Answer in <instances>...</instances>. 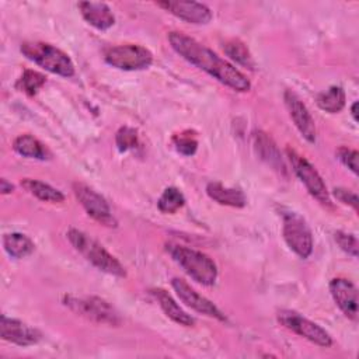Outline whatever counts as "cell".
Listing matches in <instances>:
<instances>
[{
	"instance_id": "cell-23",
	"label": "cell",
	"mask_w": 359,
	"mask_h": 359,
	"mask_svg": "<svg viewBox=\"0 0 359 359\" xmlns=\"http://www.w3.org/2000/svg\"><path fill=\"white\" fill-rule=\"evenodd\" d=\"M316 101L320 109L330 114H338L345 107V93L339 86H331L328 90L320 93Z\"/></svg>"
},
{
	"instance_id": "cell-33",
	"label": "cell",
	"mask_w": 359,
	"mask_h": 359,
	"mask_svg": "<svg viewBox=\"0 0 359 359\" xmlns=\"http://www.w3.org/2000/svg\"><path fill=\"white\" fill-rule=\"evenodd\" d=\"M358 105H359L358 101H355L351 107V114H352V118H353L355 122H358Z\"/></svg>"
},
{
	"instance_id": "cell-10",
	"label": "cell",
	"mask_w": 359,
	"mask_h": 359,
	"mask_svg": "<svg viewBox=\"0 0 359 359\" xmlns=\"http://www.w3.org/2000/svg\"><path fill=\"white\" fill-rule=\"evenodd\" d=\"M73 194L90 217L107 227H116L118 220L114 217L111 208L104 196L83 182L73 184Z\"/></svg>"
},
{
	"instance_id": "cell-14",
	"label": "cell",
	"mask_w": 359,
	"mask_h": 359,
	"mask_svg": "<svg viewBox=\"0 0 359 359\" xmlns=\"http://www.w3.org/2000/svg\"><path fill=\"white\" fill-rule=\"evenodd\" d=\"M0 337L1 339L18 346H29L38 344L42 334L36 328L3 314L0 317Z\"/></svg>"
},
{
	"instance_id": "cell-1",
	"label": "cell",
	"mask_w": 359,
	"mask_h": 359,
	"mask_svg": "<svg viewBox=\"0 0 359 359\" xmlns=\"http://www.w3.org/2000/svg\"><path fill=\"white\" fill-rule=\"evenodd\" d=\"M168 42L182 59L203 70L231 90L245 93L251 88V83L244 73H241L227 60L217 56L212 49L199 43L196 39L185 35L184 32L172 31L168 34Z\"/></svg>"
},
{
	"instance_id": "cell-21",
	"label": "cell",
	"mask_w": 359,
	"mask_h": 359,
	"mask_svg": "<svg viewBox=\"0 0 359 359\" xmlns=\"http://www.w3.org/2000/svg\"><path fill=\"white\" fill-rule=\"evenodd\" d=\"M21 187L25 188L31 195H34L35 198H38L39 201L43 202H50V203H62L65 201V195L53 188L52 185L39 181V180H34V178H24L21 181Z\"/></svg>"
},
{
	"instance_id": "cell-9",
	"label": "cell",
	"mask_w": 359,
	"mask_h": 359,
	"mask_svg": "<svg viewBox=\"0 0 359 359\" xmlns=\"http://www.w3.org/2000/svg\"><path fill=\"white\" fill-rule=\"evenodd\" d=\"M278 321L280 325H283L285 328L290 330L292 332L306 338L307 341L323 346V348H328L332 345V338L331 335L317 323L303 317L302 314L292 311V310H280L276 316Z\"/></svg>"
},
{
	"instance_id": "cell-16",
	"label": "cell",
	"mask_w": 359,
	"mask_h": 359,
	"mask_svg": "<svg viewBox=\"0 0 359 359\" xmlns=\"http://www.w3.org/2000/svg\"><path fill=\"white\" fill-rule=\"evenodd\" d=\"M81 17L95 29L105 31L115 24V17L105 3L98 1H80L77 4Z\"/></svg>"
},
{
	"instance_id": "cell-12",
	"label": "cell",
	"mask_w": 359,
	"mask_h": 359,
	"mask_svg": "<svg viewBox=\"0 0 359 359\" xmlns=\"http://www.w3.org/2000/svg\"><path fill=\"white\" fill-rule=\"evenodd\" d=\"M160 8L168 11L177 18L195 24L205 25L212 20V11L206 4L196 1H182V0H164L156 3Z\"/></svg>"
},
{
	"instance_id": "cell-13",
	"label": "cell",
	"mask_w": 359,
	"mask_h": 359,
	"mask_svg": "<svg viewBox=\"0 0 359 359\" xmlns=\"http://www.w3.org/2000/svg\"><path fill=\"white\" fill-rule=\"evenodd\" d=\"M283 101L286 105V109L289 111V115L300 132V135L310 143L316 142L317 137V129L313 116L310 115L307 107L303 104V101L299 98L296 93L292 90H286L283 93Z\"/></svg>"
},
{
	"instance_id": "cell-25",
	"label": "cell",
	"mask_w": 359,
	"mask_h": 359,
	"mask_svg": "<svg viewBox=\"0 0 359 359\" xmlns=\"http://www.w3.org/2000/svg\"><path fill=\"white\" fill-rule=\"evenodd\" d=\"M46 83V77L36 72V70H31V69H27L22 72L21 77L17 80L15 83V88L22 91L24 94L32 97L35 95Z\"/></svg>"
},
{
	"instance_id": "cell-15",
	"label": "cell",
	"mask_w": 359,
	"mask_h": 359,
	"mask_svg": "<svg viewBox=\"0 0 359 359\" xmlns=\"http://www.w3.org/2000/svg\"><path fill=\"white\" fill-rule=\"evenodd\" d=\"M330 293L339 310L352 321L358 320V290L345 278H334L330 282Z\"/></svg>"
},
{
	"instance_id": "cell-30",
	"label": "cell",
	"mask_w": 359,
	"mask_h": 359,
	"mask_svg": "<svg viewBox=\"0 0 359 359\" xmlns=\"http://www.w3.org/2000/svg\"><path fill=\"white\" fill-rule=\"evenodd\" d=\"M337 156H338V160L345 165L348 167L355 175L358 174V151L353 150V149H349V147H339L337 150Z\"/></svg>"
},
{
	"instance_id": "cell-17",
	"label": "cell",
	"mask_w": 359,
	"mask_h": 359,
	"mask_svg": "<svg viewBox=\"0 0 359 359\" xmlns=\"http://www.w3.org/2000/svg\"><path fill=\"white\" fill-rule=\"evenodd\" d=\"M252 144H254L257 154L261 157V160H264L273 170H276L282 174L286 172V167H285V163L279 153V149L268 133H265L262 130H255L252 133Z\"/></svg>"
},
{
	"instance_id": "cell-28",
	"label": "cell",
	"mask_w": 359,
	"mask_h": 359,
	"mask_svg": "<svg viewBox=\"0 0 359 359\" xmlns=\"http://www.w3.org/2000/svg\"><path fill=\"white\" fill-rule=\"evenodd\" d=\"M115 144L121 153L132 150L139 144L137 130L130 126H121L115 135Z\"/></svg>"
},
{
	"instance_id": "cell-8",
	"label": "cell",
	"mask_w": 359,
	"mask_h": 359,
	"mask_svg": "<svg viewBox=\"0 0 359 359\" xmlns=\"http://www.w3.org/2000/svg\"><path fill=\"white\" fill-rule=\"evenodd\" d=\"M104 60L115 69L133 72L147 69L153 63V53L142 45L125 43L108 48Z\"/></svg>"
},
{
	"instance_id": "cell-2",
	"label": "cell",
	"mask_w": 359,
	"mask_h": 359,
	"mask_svg": "<svg viewBox=\"0 0 359 359\" xmlns=\"http://www.w3.org/2000/svg\"><path fill=\"white\" fill-rule=\"evenodd\" d=\"M164 248L172 261L195 282L203 286L215 285L217 279V266L209 255L175 243H167Z\"/></svg>"
},
{
	"instance_id": "cell-18",
	"label": "cell",
	"mask_w": 359,
	"mask_h": 359,
	"mask_svg": "<svg viewBox=\"0 0 359 359\" xmlns=\"http://www.w3.org/2000/svg\"><path fill=\"white\" fill-rule=\"evenodd\" d=\"M150 293L154 296V299L157 300V303L161 307V310L164 311V314L168 318H171L174 323L184 325V327L195 325V318L191 317L185 310H182V307H180V304L172 299V296L165 289L154 287L150 290Z\"/></svg>"
},
{
	"instance_id": "cell-24",
	"label": "cell",
	"mask_w": 359,
	"mask_h": 359,
	"mask_svg": "<svg viewBox=\"0 0 359 359\" xmlns=\"http://www.w3.org/2000/svg\"><path fill=\"white\" fill-rule=\"evenodd\" d=\"M223 50L224 53L231 59L234 60L236 63H238L240 66L243 67H247V69H254L255 67V63H254V59L247 48V45L244 42H241L240 39H230L227 41L224 45H223Z\"/></svg>"
},
{
	"instance_id": "cell-3",
	"label": "cell",
	"mask_w": 359,
	"mask_h": 359,
	"mask_svg": "<svg viewBox=\"0 0 359 359\" xmlns=\"http://www.w3.org/2000/svg\"><path fill=\"white\" fill-rule=\"evenodd\" d=\"M67 238L70 244L97 269L118 276V278H125L126 271L123 265L112 255L109 254L97 240L90 237L81 230L77 229H70L67 231Z\"/></svg>"
},
{
	"instance_id": "cell-26",
	"label": "cell",
	"mask_w": 359,
	"mask_h": 359,
	"mask_svg": "<svg viewBox=\"0 0 359 359\" xmlns=\"http://www.w3.org/2000/svg\"><path fill=\"white\" fill-rule=\"evenodd\" d=\"M184 203H185V196L175 187L165 188L157 201V206L160 212L170 213V215L180 210L184 206Z\"/></svg>"
},
{
	"instance_id": "cell-20",
	"label": "cell",
	"mask_w": 359,
	"mask_h": 359,
	"mask_svg": "<svg viewBox=\"0 0 359 359\" xmlns=\"http://www.w3.org/2000/svg\"><path fill=\"white\" fill-rule=\"evenodd\" d=\"M13 149L17 154L27 157V158H35V160H49L52 157L48 147L38 140L35 136L24 133L14 139Z\"/></svg>"
},
{
	"instance_id": "cell-4",
	"label": "cell",
	"mask_w": 359,
	"mask_h": 359,
	"mask_svg": "<svg viewBox=\"0 0 359 359\" xmlns=\"http://www.w3.org/2000/svg\"><path fill=\"white\" fill-rule=\"evenodd\" d=\"M20 50L27 59L53 74L62 77H72L74 74V65L69 55L50 43L27 41L21 43Z\"/></svg>"
},
{
	"instance_id": "cell-31",
	"label": "cell",
	"mask_w": 359,
	"mask_h": 359,
	"mask_svg": "<svg viewBox=\"0 0 359 359\" xmlns=\"http://www.w3.org/2000/svg\"><path fill=\"white\" fill-rule=\"evenodd\" d=\"M334 196H335L339 202L352 206L353 210H358V205H359L358 195H356L355 192H352L351 189H346V188H342V187L334 188Z\"/></svg>"
},
{
	"instance_id": "cell-19",
	"label": "cell",
	"mask_w": 359,
	"mask_h": 359,
	"mask_svg": "<svg viewBox=\"0 0 359 359\" xmlns=\"http://www.w3.org/2000/svg\"><path fill=\"white\" fill-rule=\"evenodd\" d=\"M206 194L219 205H226L231 208H244L247 205V198L240 188L226 187L219 181L209 182L206 185Z\"/></svg>"
},
{
	"instance_id": "cell-7",
	"label": "cell",
	"mask_w": 359,
	"mask_h": 359,
	"mask_svg": "<svg viewBox=\"0 0 359 359\" xmlns=\"http://www.w3.org/2000/svg\"><path fill=\"white\" fill-rule=\"evenodd\" d=\"M286 154L289 157V161L292 164V170L297 175V178L304 184L309 194L317 199L321 205L331 208L332 202L330 198V192L327 189L325 182L323 181L318 171L314 168V165L303 156H300L296 150L287 147Z\"/></svg>"
},
{
	"instance_id": "cell-32",
	"label": "cell",
	"mask_w": 359,
	"mask_h": 359,
	"mask_svg": "<svg viewBox=\"0 0 359 359\" xmlns=\"http://www.w3.org/2000/svg\"><path fill=\"white\" fill-rule=\"evenodd\" d=\"M14 191V185L11 182H8L6 178H1L0 180V192L3 195H7V194H11Z\"/></svg>"
},
{
	"instance_id": "cell-22",
	"label": "cell",
	"mask_w": 359,
	"mask_h": 359,
	"mask_svg": "<svg viewBox=\"0 0 359 359\" xmlns=\"http://www.w3.org/2000/svg\"><path fill=\"white\" fill-rule=\"evenodd\" d=\"M3 247L13 258H25L35 250L34 241L22 233H8L3 237Z\"/></svg>"
},
{
	"instance_id": "cell-11",
	"label": "cell",
	"mask_w": 359,
	"mask_h": 359,
	"mask_svg": "<svg viewBox=\"0 0 359 359\" xmlns=\"http://www.w3.org/2000/svg\"><path fill=\"white\" fill-rule=\"evenodd\" d=\"M171 286H172L174 292L177 293V296L180 297V300L185 306H188L192 310H195V311H198L201 314H205L208 317H213V318L220 320V321L226 320L224 314L219 310L217 306H215L209 299H206L205 296L198 293L184 279L172 278L171 279Z\"/></svg>"
},
{
	"instance_id": "cell-6",
	"label": "cell",
	"mask_w": 359,
	"mask_h": 359,
	"mask_svg": "<svg viewBox=\"0 0 359 359\" xmlns=\"http://www.w3.org/2000/svg\"><path fill=\"white\" fill-rule=\"evenodd\" d=\"M282 236L287 247L306 259L313 252V234L306 219L293 210H282Z\"/></svg>"
},
{
	"instance_id": "cell-27",
	"label": "cell",
	"mask_w": 359,
	"mask_h": 359,
	"mask_svg": "<svg viewBox=\"0 0 359 359\" xmlns=\"http://www.w3.org/2000/svg\"><path fill=\"white\" fill-rule=\"evenodd\" d=\"M172 144L175 147V150L182 154V156H194L196 153L198 149V140L194 132L191 130H184L181 133H177L172 136Z\"/></svg>"
},
{
	"instance_id": "cell-5",
	"label": "cell",
	"mask_w": 359,
	"mask_h": 359,
	"mask_svg": "<svg viewBox=\"0 0 359 359\" xmlns=\"http://www.w3.org/2000/svg\"><path fill=\"white\" fill-rule=\"evenodd\" d=\"M62 302L77 316L84 317L97 324L118 327L122 321L119 313L107 300L97 296L77 297L73 294H65Z\"/></svg>"
},
{
	"instance_id": "cell-29",
	"label": "cell",
	"mask_w": 359,
	"mask_h": 359,
	"mask_svg": "<svg viewBox=\"0 0 359 359\" xmlns=\"http://www.w3.org/2000/svg\"><path fill=\"white\" fill-rule=\"evenodd\" d=\"M334 238L337 241V244L339 245V248L342 251H345L348 255L356 258L358 257V238L356 236L351 234V233H346V231H342V230H338L334 233Z\"/></svg>"
}]
</instances>
